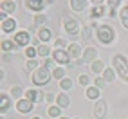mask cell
<instances>
[{
	"mask_svg": "<svg viewBox=\"0 0 128 119\" xmlns=\"http://www.w3.org/2000/svg\"><path fill=\"white\" fill-rule=\"evenodd\" d=\"M96 38H98L99 44H103V45H112L114 40H116V31L110 24H101L99 29L96 31Z\"/></svg>",
	"mask_w": 128,
	"mask_h": 119,
	"instance_id": "6da1fadb",
	"label": "cell"
},
{
	"mask_svg": "<svg viewBox=\"0 0 128 119\" xmlns=\"http://www.w3.org/2000/svg\"><path fill=\"white\" fill-rule=\"evenodd\" d=\"M50 78H52V70H50L49 67H45V65H40L38 69L31 74V81H32V85H36V87L47 85L50 81Z\"/></svg>",
	"mask_w": 128,
	"mask_h": 119,
	"instance_id": "7a4b0ae2",
	"label": "cell"
},
{
	"mask_svg": "<svg viewBox=\"0 0 128 119\" xmlns=\"http://www.w3.org/2000/svg\"><path fill=\"white\" fill-rule=\"evenodd\" d=\"M63 31H65L69 36H78V32L81 34L80 20H76L74 16H63Z\"/></svg>",
	"mask_w": 128,
	"mask_h": 119,
	"instance_id": "3957f363",
	"label": "cell"
},
{
	"mask_svg": "<svg viewBox=\"0 0 128 119\" xmlns=\"http://www.w3.org/2000/svg\"><path fill=\"white\" fill-rule=\"evenodd\" d=\"M52 58H54V62L58 63V67H63V65L70 67L72 58H70V54H69L67 49H52Z\"/></svg>",
	"mask_w": 128,
	"mask_h": 119,
	"instance_id": "277c9868",
	"label": "cell"
},
{
	"mask_svg": "<svg viewBox=\"0 0 128 119\" xmlns=\"http://www.w3.org/2000/svg\"><path fill=\"white\" fill-rule=\"evenodd\" d=\"M31 40H32L31 32H29V31H25V29L16 31V32H14V36H13V42H14V44L18 45V47H25V49L31 45Z\"/></svg>",
	"mask_w": 128,
	"mask_h": 119,
	"instance_id": "5b68a950",
	"label": "cell"
},
{
	"mask_svg": "<svg viewBox=\"0 0 128 119\" xmlns=\"http://www.w3.org/2000/svg\"><path fill=\"white\" fill-rule=\"evenodd\" d=\"M108 114V103L105 99H99L94 103V117L96 119H105Z\"/></svg>",
	"mask_w": 128,
	"mask_h": 119,
	"instance_id": "8992f818",
	"label": "cell"
},
{
	"mask_svg": "<svg viewBox=\"0 0 128 119\" xmlns=\"http://www.w3.org/2000/svg\"><path fill=\"white\" fill-rule=\"evenodd\" d=\"M49 4H50V2H45V0H25V2H24V6L27 7V9L34 11L36 14H40L42 9H44V7H47Z\"/></svg>",
	"mask_w": 128,
	"mask_h": 119,
	"instance_id": "52a82bcc",
	"label": "cell"
},
{
	"mask_svg": "<svg viewBox=\"0 0 128 119\" xmlns=\"http://www.w3.org/2000/svg\"><path fill=\"white\" fill-rule=\"evenodd\" d=\"M83 62L87 63V65H90V63H94L96 60H99L98 58V49L96 47H92V45H88V47H85L83 49Z\"/></svg>",
	"mask_w": 128,
	"mask_h": 119,
	"instance_id": "ba28073f",
	"label": "cell"
},
{
	"mask_svg": "<svg viewBox=\"0 0 128 119\" xmlns=\"http://www.w3.org/2000/svg\"><path fill=\"white\" fill-rule=\"evenodd\" d=\"M32 108H34V103L29 101V99H25V98H22V99L16 101V110H18L20 114H31Z\"/></svg>",
	"mask_w": 128,
	"mask_h": 119,
	"instance_id": "9c48e42d",
	"label": "cell"
},
{
	"mask_svg": "<svg viewBox=\"0 0 128 119\" xmlns=\"http://www.w3.org/2000/svg\"><path fill=\"white\" fill-rule=\"evenodd\" d=\"M24 98L29 99V101H32V103H40V101H44V92L31 87V88L25 90V96H24Z\"/></svg>",
	"mask_w": 128,
	"mask_h": 119,
	"instance_id": "30bf717a",
	"label": "cell"
},
{
	"mask_svg": "<svg viewBox=\"0 0 128 119\" xmlns=\"http://www.w3.org/2000/svg\"><path fill=\"white\" fill-rule=\"evenodd\" d=\"M36 36L40 38V42H42V44H45V45H49V42L52 40V31H50V29L47 27V25H45V27H40V29H38V32H36Z\"/></svg>",
	"mask_w": 128,
	"mask_h": 119,
	"instance_id": "8fae6325",
	"label": "cell"
},
{
	"mask_svg": "<svg viewBox=\"0 0 128 119\" xmlns=\"http://www.w3.org/2000/svg\"><path fill=\"white\" fill-rule=\"evenodd\" d=\"M0 47H2L4 54H13V52H18V45H16L13 40H9V38L2 40V44H0Z\"/></svg>",
	"mask_w": 128,
	"mask_h": 119,
	"instance_id": "7c38bea8",
	"label": "cell"
},
{
	"mask_svg": "<svg viewBox=\"0 0 128 119\" xmlns=\"http://www.w3.org/2000/svg\"><path fill=\"white\" fill-rule=\"evenodd\" d=\"M67 50H69V54H70V58L74 60V62H78V60L83 58V49L80 47V44H76V42H72Z\"/></svg>",
	"mask_w": 128,
	"mask_h": 119,
	"instance_id": "4fadbf2b",
	"label": "cell"
},
{
	"mask_svg": "<svg viewBox=\"0 0 128 119\" xmlns=\"http://www.w3.org/2000/svg\"><path fill=\"white\" fill-rule=\"evenodd\" d=\"M112 65H114V69H116V70L126 69V67H128V58L123 56V54H116V56L112 58Z\"/></svg>",
	"mask_w": 128,
	"mask_h": 119,
	"instance_id": "5bb4252c",
	"label": "cell"
},
{
	"mask_svg": "<svg viewBox=\"0 0 128 119\" xmlns=\"http://www.w3.org/2000/svg\"><path fill=\"white\" fill-rule=\"evenodd\" d=\"M9 108H11V94L2 92V94H0V114L4 116Z\"/></svg>",
	"mask_w": 128,
	"mask_h": 119,
	"instance_id": "9a60e30c",
	"label": "cell"
},
{
	"mask_svg": "<svg viewBox=\"0 0 128 119\" xmlns=\"http://www.w3.org/2000/svg\"><path fill=\"white\" fill-rule=\"evenodd\" d=\"M99 96H101V94H99V88H98V87H94V85H90V87L85 88V98L90 99V101H94V103L101 99Z\"/></svg>",
	"mask_w": 128,
	"mask_h": 119,
	"instance_id": "2e32d148",
	"label": "cell"
},
{
	"mask_svg": "<svg viewBox=\"0 0 128 119\" xmlns=\"http://www.w3.org/2000/svg\"><path fill=\"white\" fill-rule=\"evenodd\" d=\"M56 105L60 106V108H69L70 106V98H69V94H63V92H62V94H58L56 96Z\"/></svg>",
	"mask_w": 128,
	"mask_h": 119,
	"instance_id": "e0dca14e",
	"label": "cell"
},
{
	"mask_svg": "<svg viewBox=\"0 0 128 119\" xmlns=\"http://www.w3.org/2000/svg\"><path fill=\"white\" fill-rule=\"evenodd\" d=\"M105 6H94V7H90V20H98V18H101V16H105Z\"/></svg>",
	"mask_w": 128,
	"mask_h": 119,
	"instance_id": "ac0fdd59",
	"label": "cell"
},
{
	"mask_svg": "<svg viewBox=\"0 0 128 119\" xmlns=\"http://www.w3.org/2000/svg\"><path fill=\"white\" fill-rule=\"evenodd\" d=\"M105 69H106V67H105V62H103V60H96L94 63H90V70L96 74V76L103 74V72H105Z\"/></svg>",
	"mask_w": 128,
	"mask_h": 119,
	"instance_id": "d6986e66",
	"label": "cell"
},
{
	"mask_svg": "<svg viewBox=\"0 0 128 119\" xmlns=\"http://www.w3.org/2000/svg\"><path fill=\"white\" fill-rule=\"evenodd\" d=\"M16 29V20L14 18H7L6 22H2V31L6 34H9V32H14Z\"/></svg>",
	"mask_w": 128,
	"mask_h": 119,
	"instance_id": "ffe728a7",
	"label": "cell"
},
{
	"mask_svg": "<svg viewBox=\"0 0 128 119\" xmlns=\"http://www.w3.org/2000/svg\"><path fill=\"white\" fill-rule=\"evenodd\" d=\"M69 6H70L72 11H83L85 7L88 6V0H70Z\"/></svg>",
	"mask_w": 128,
	"mask_h": 119,
	"instance_id": "44dd1931",
	"label": "cell"
},
{
	"mask_svg": "<svg viewBox=\"0 0 128 119\" xmlns=\"http://www.w3.org/2000/svg\"><path fill=\"white\" fill-rule=\"evenodd\" d=\"M58 85H60V88H62V92H69L72 87H74V81H72V78H63L62 81H58Z\"/></svg>",
	"mask_w": 128,
	"mask_h": 119,
	"instance_id": "7402d4cb",
	"label": "cell"
},
{
	"mask_svg": "<svg viewBox=\"0 0 128 119\" xmlns=\"http://www.w3.org/2000/svg\"><path fill=\"white\" fill-rule=\"evenodd\" d=\"M116 69H114V67H106V69H105V72L103 74H101V76H103V80L106 81V83H112L114 80H116Z\"/></svg>",
	"mask_w": 128,
	"mask_h": 119,
	"instance_id": "603a6c76",
	"label": "cell"
},
{
	"mask_svg": "<svg viewBox=\"0 0 128 119\" xmlns=\"http://www.w3.org/2000/svg\"><path fill=\"white\" fill-rule=\"evenodd\" d=\"M47 116L52 117V119H60V117H62V108H60L58 105H49V108H47Z\"/></svg>",
	"mask_w": 128,
	"mask_h": 119,
	"instance_id": "cb8c5ba5",
	"label": "cell"
},
{
	"mask_svg": "<svg viewBox=\"0 0 128 119\" xmlns=\"http://www.w3.org/2000/svg\"><path fill=\"white\" fill-rule=\"evenodd\" d=\"M0 7H2V11H6L9 14V13H13L16 9V2H13V0H2V2H0Z\"/></svg>",
	"mask_w": 128,
	"mask_h": 119,
	"instance_id": "d4e9b609",
	"label": "cell"
},
{
	"mask_svg": "<svg viewBox=\"0 0 128 119\" xmlns=\"http://www.w3.org/2000/svg\"><path fill=\"white\" fill-rule=\"evenodd\" d=\"M38 56H42L44 60H47V58L52 56V49H50L49 45H45V44H42V45L38 47Z\"/></svg>",
	"mask_w": 128,
	"mask_h": 119,
	"instance_id": "484cf974",
	"label": "cell"
},
{
	"mask_svg": "<svg viewBox=\"0 0 128 119\" xmlns=\"http://www.w3.org/2000/svg\"><path fill=\"white\" fill-rule=\"evenodd\" d=\"M119 18H121L123 25H124V29H128V2L121 7V11H119Z\"/></svg>",
	"mask_w": 128,
	"mask_h": 119,
	"instance_id": "4316f807",
	"label": "cell"
},
{
	"mask_svg": "<svg viewBox=\"0 0 128 119\" xmlns=\"http://www.w3.org/2000/svg\"><path fill=\"white\" fill-rule=\"evenodd\" d=\"M63 78H67V76H65V67H54V69H52V80L62 81Z\"/></svg>",
	"mask_w": 128,
	"mask_h": 119,
	"instance_id": "83f0119b",
	"label": "cell"
},
{
	"mask_svg": "<svg viewBox=\"0 0 128 119\" xmlns=\"http://www.w3.org/2000/svg\"><path fill=\"white\" fill-rule=\"evenodd\" d=\"M9 94H11L13 98H16V101H18V99H22V98L25 96V90H22V87H18V85H14V87H11Z\"/></svg>",
	"mask_w": 128,
	"mask_h": 119,
	"instance_id": "f1b7e54d",
	"label": "cell"
},
{
	"mask_svg": "<svg viewBox=\"0 0 128 119\" xmlns=\"http://www.w3.org/2000/svg\"><path fill=\"white\" fill-rule=\"evenodd\" d=\"M47 22H49V20H47V14H44V13H40V14H36L34 18H32V24H34V25H40V27H45Z\"/></svg>",
	"mask_w": 128,
	"mask_h": 119,
	"instance_id": "f546056e",
	"label": "cell"
},
{
	"mask_svg": "<svg viewBox=\"0 0 128 119\" xmlns=\"http://www.w3.org/2000/svg\"><path fill=\"white\" fill-rule=\"evenodd\" d=\"M40 65H42V63H38V60H27V62H25V70L32 74Z\"/></svg>",
	"mask_w": 128,
	"mask_h": 119,
	"instance_id": "4dcf8cb0",
	"label": "cell"
},
{
	"mask_svg": "<svg viewBox=\"0 0 128 119\" xmlns=\"http://www.w3.org/2000/svg\"><path fill=\"white\" fill-rule=\"evenodd\" d=\"M24 52H25V58H27V60H36V58H38V49L32 47V45H29Z\"/></svg>",
	"mask_w": 128,
	"mask_h": 119,
	"instance_id": "1f68e13d",
	"label": "cell"
},
{
	"mask_svg": "<svg viewBox=\"0 0 128 119\" xmlns=\"http://www.w3.org/2000/svg\"><path fill=\"white\" fill-rule=\"evenodd\" d=\"M92 36H96V32H94V29L90 27V25H87V27H83V29H81V38H83V40H87V42H88Z\"/></svg>",
	"mask_w": 128,
	"mask_h": 119,
	"instance_id": "d6a6232c",
	"label": "cell"
},
{
	"mask_svg": "<svg viewBox=\"0 0 128 119\" xmlns=\"http://www.w3.org/2000/svg\"><path fill=\"white\" fill-rule=\"evenodd\" d=\"M78 81H80V85H83L85 88H87V87H90V76H88V74H80Z\"/></svg>",
	"mask_w": 128,
	"mask_h": 119,
	"instance_id": "836d02e7",
	"label": "cell"
},
{
	"mask_svg": "<svg viewBox=\"0 0 128 119\" xmlns=\"http://www.w3.org/2000/svg\"><path fill=\"white\" fill-rule=\"evenodd\" d=\"M70 44H67L63 38H56L54 40V49H69Z\"/></svg>",
	"mask_w": 128,
	"mask_h": 119,
	"instance_id": "e575fe53",
	"label": "cell"
},
{
	"mask_svg": "<svg viewBox=\"0 0 128 119\" xmlns=\"http://www.w3.org/2000/svg\"><path fill=\"white\" fill-rule=\"evenodd\" d=\"M105 85H106V81L103 80V76H96L94 78V87H98L101 90V88H105Z\"/></svg>",
	"mask_w": 128,
	"mask_h": 119,
	"instance_id": "d590c367",
	"label": "cell"
},
{
	"mask_svg": "<svg viewBox=\"0 0 128 119\" xmlns=\"http://www.w3.org/2000/svg\"><path fill=\"white\" fill-rule=\"evenodd\" d=\"M44 101L49 103V105H52V101H56V96L52 92H44Z\"/></svg>",
	"mask_w": 128,
	"mask_h": 119,
	"instance_id": "8d00e7d4",
	"label": "cell"
},
{
	"mask_svg": "<svg viewBox=\"0 0 128 119\" xmlns=\"http://www.w3.org/2000/svg\"><path fill=\"white\" fill-rule=\"evenodd\" d=\"M105 4H106V6L110 7V9H114V11L117 9V7H119V6H121V2H119V0H106V2H105Z\"/></svg>",
	"mask_w": 128,
	"mask_h": 119,
	"instance_id": "74e56055",
	"label": "cell"
},
{
	"mask_svg": "<svg viewBox=\"0 0 128 119\" xmlns=\"http://www.w3.org/2000/svg\"><path fill=\"white\" fill-rule=\"evenodd\" d=\"M116 72L119 74V78H121L123 81L128 83V67H126V69H121V70H116Z\"/></svg>",
	"mask_w": 128,
	"mask_h": 119,
	"instance_id": "f35d334b",
	"label": "cell"
},
{
	"mask_svg": "<svg viewBox=\"0 0 128 119\" xmlns=\"http://www.w3.org/2000/svg\"><path fill=\"white\" fill-rule=\"evenodd\" d=\"M56 62H54V58L52 56H50V58H47V60H44V63H42V65H45V67H49V69L50 70H52V65H54Z\"/></svg>",
	"mask_w": 128,
	"mask_h": 119,
	"instance_id": "ab89813d",
	"label": "cell"
},
{
	"mask_svg": "<svg viewBox=\"0 0 128 119\" xmlns=\"http://www.w3.org/2000/svg\"><path fill=\"white\" fill-rule=\"evenodd\" d=\"M116 14H117V11H114V9H110V13H108V16H110V18H114Z\"/></svg>",
	"mask_w": 128,
	"mask_h": 119,
	"instance_id": "60d3db41",
	"label": "cell"
},
{
	"mask_svg": "<svg viewBox=\"0 0 128 119\" xmlns=\"http://www.w3.org/2000/svg\"><path fill=\"white\" fill-rule=\"evenodd\" d=\"M4 78H6V72H4V69H2V70H0V80L4 81Z\"/></svg>",
	"mask_w": 128,
	"mask_h": 119,
	"instance_id": "b9f144b4",
	"label": "cell"
},
{
	"mask_svg": "<svg viewBox=\"0 0 128 119\" xmlns=\"http://www.w3.org/2000/svg\"><path fill=\"white\" fill-rule=\"evenodd\" d=\"M60 119H70V117H67V116H62V117H60Z\"/></svg>",
	"mask_w": 128,
	"mask_h": 119,
	"instance_id": "7bdbcfd3",
	"label": "cell"
},
{
	"mask_svg": "<svg viewBox=\"0 0 128 119\" xmlns=\"http://www.w3.org/2000/svg\"><path fill=\"white\" fill-rule=\"evenodd\" d=\"M32 119H42V117H40V116H34V117H32Z\"/></svg>",
	"mask_w": 128,
	"mask_h": 119,
	"instance_id": "ee69618b",
	"label": "cell"
},
{
	"mask_svg": "<svg viewBox=\"0 0 128 119\" xmlns=\"http://www.w3.org/2000/svg\"><path fill=\"white\" fill-rule=\"evenodd\" d=\"M72 119H81V117H72Z\"/></svg>",
	"mask_w": 128,
	"mask_h": 119,
	"instance_id": "f6af8a7d",
	"label": "cell"
},
{
	"mask_svg": "<svg viewBox=\"0 0 128 119\" xmlns=\"http://www.w3.org/2000/svg\"><path fill=\"white\" fill-rule=\"evenodd\" d=\"M2 119H4V117H2Z\"/></svg>",
	"mask_w": 128,
	"mask_h": 119,
	"instance_id": "bcb514c9",
	"label": "cell"
}]
</instances>
